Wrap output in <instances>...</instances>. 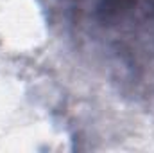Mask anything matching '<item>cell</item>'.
I'll use <instances>...</instances> for the list:
<instances>
[{"label": "cell", "mask_w": 154, "mask_h": 153, "mask_svg": "<svg viewBox=\"0 0 154 153\" xmlns=\"http://www.w3.org/2000/svg\"><path fill=\"white\" fill-rule=\"evenodd\" d=\"M77 22L93 24L125 69H145L154 54V0H75Z\"/></svg>", "instance_id": "obj_1"}]
</instances>
